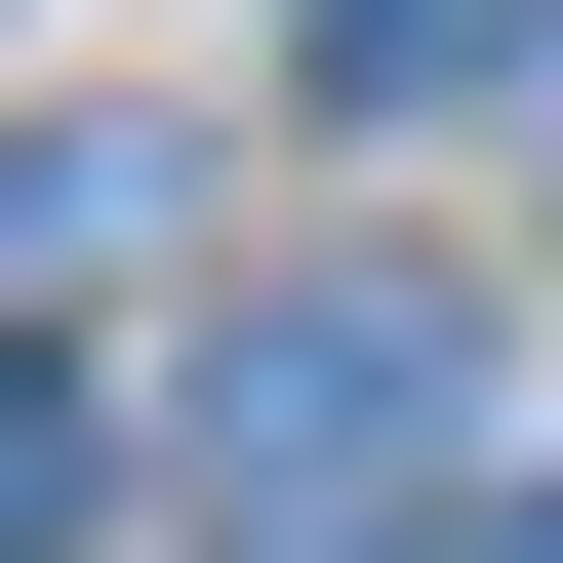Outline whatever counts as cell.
<instances>
[{
	"mask_svg": "<svg viewBox=\"0 0 563 563\" xmlns=\"http://www.w3.org/2000/svg\"><path fill=\"white\" fill-rule=\"evenodd\" d=\"M523 41H563V0H322V81H363V121H443V81H523Z\"/></svg>",
	"mask_w": 563,
	"mask_h": 563,
	"instance_id": "obj_2",
	"label": "cell"
},
{
	"mask_svg": "<svg viewBox=\"0 0 563 563\" xmlns=\"http://www.w3.org/2000/svg\"><path fill=\"white\" fill-rule=\"evenodd\" d=\"M523 563H563V483H523Z\"/></svg>",
	"mask_w": 563,
	"mask_h": 563,
	"instance_id": "obj_4",
	"label": "cell"
},
{
	"mask_svg": "<svg viewBox=\"0 0 563 563\" xmlns=\"http://www.w3.org/2000/svg\"><path fill=\"white\" fill-rule=\"evenodd\" d=\"M443 483H483V282H402V242L242 282V363H201V563H443Z\"/></svg>",
	"mask_w": 563,
	"mask_h": 563,
	"instance_id": "obj_1",
	"label": "cell"
},
{
	"mask_svg": "<svg viewBox=\"0 0 563 563\" xmlns=\"http://www.w3.org/2000/svg\"><path fill=\"white\" fill-rule=\"evenodd\" d=\"M41 483H81V402H41V363H0V523H41Z\"/></svg>",
	"mask_w": 563,
	"mask_h": 563,
	"instance_id": "obj_3",
	"label": "cell"
}]
</instances>
